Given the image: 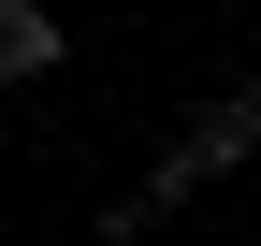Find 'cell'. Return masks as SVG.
Here are the masks:
<instances>
[{
    "label": "cell",
    "instance_id": "cell-1",
    "mask_svg": "<svg viewBox=\"0 0 261 246\" xmlns=\"http://www.w3.org/2000/svg\"><path fill=\"white\" fill-rule=\"evenodd\" d=\"M247 145H261V87H232L218 116H189V145L160 160V203H174V189H218V174H232Z\"/></svg>",
    "mask_w": 261,
    "mask_h": 246
},
{
    "label": "cell",
    "instance_id": "cell-2",
    "mask_svg": "<svg viewBox=\"0 0 261 246\" xmlns=\"http://www.w3.org/2000/svg\"><path fill=\"white\" fill-rule=\"evenodd\" d=\"M58 44H73V29H58L44 0H0V87H29V73H58Z\"/></svg>",
    "mask_w": 261,
    "mask_h": 246
}]
</instances>
